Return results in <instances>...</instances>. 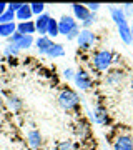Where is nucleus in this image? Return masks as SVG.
Instances as JSON below:
<instances>
[{
  "instance_id": "obj_16",
  "label": "nucleus",
  "mask_w": 133,
  "mask_h": 150,
  "mask_svg": "<svg viewBox=\"0 0 133 150\" xmlns=\"http://www.w3.org/2000/svg\"><path fill=\"white\" fill-rule=\"evenodd\" d=\"M50 18L52 17L48 15L47 12L45 13H42V15L35 17V28H37V33L38 37H43V35H47V28H48V22H50Z\"/></svg>"
},
{
  "instance_id": "obj_6",
  "label": "nucleus",
  "mask_w": 133,
  "mask_h": 150,
  "mask_svg": "<svg viewBox=\"0 0 133 150\" xmlns=\"http://www.w3.org/2000/svg\"><path fill=\"white\" fill-rule=\"evenodd\" d=\"M7 43L15 45L18 50H28L35 45V37L33 35H22V33L15 32L10 38H7Z\"/></svg>"
},
{
  "instance_id": "obj_7",
  "label": "nucleus",
  "mask_w": 133,
  "mask_h": 150,
  "mask_svg": "<svg viewBox=\"0 0 133 150\" xmlns=\"http://www.w3.org/2000/svg\"><path fill=\"white\" fill-rule=\"evenodd\" d=\"M0 95L4 97V100H5V107H8L10 112H13V113H20L22 112V108H23V100H22L17 93L8 92V90H2L0 92Z\"/></svg>"
},
{
  "instance_id": "obj_21",
  "label": "nucleus",
  "mask_w": 133,
  "mask_h": 150,
  "mask_svg": "<svg viewBox=\"0 0 133 150\" xmlns=\"http://www.w3.org/2000/svg\"><path fill=\"white\" fill-rule=\"evenodd\" d=\"M60 35L58 32V20L57 18H50V22H48V28H47V37H50L53 40V38H57Z\"/></svg>"
},
{
  "instance_id": "obj_9",
  "label": "nucleus",
  "mask_w": 133,
  "mask_h": 150,
  "mask_svg": "<svg viewBox=\"0 0 133 150\" xmlns=\"http://www.w3.org/2000/svg\"><path fill=\"white\" fill-rule=\"evenodd\" d=\"M73 132L75 135L78 137L80 140H87L90 139L91 135V127H90V122L83 117H78V120L75 122V127H73Z\"/></svg>"
},
{
  "instance_id": "obj_18",
  "label": "nucleus",
  "mask_w": 133,
  "mask_h": 150,
  "mask_svg": "<svg viewBox=\"0 0 133 150\" xmlns=\"http://www.w3.org/2000/svg\"><path fill=\"white\" fill-rule=\"evenodd\" d=\"M15 17H17V20H18V22L32 20V18H33V12H32V8H30V4H23V7H22L20 10L15 13Z\"/></svg>"
},
{
  "instance_id": "obj_3",
  "label": "nucleus",
  "mask_w": 133,
  "mask_h": 150,
  "mask_svg": "<svg viewBox=\"0 0 133 150\" xmlns=\"http://www.w3.org/2000/svg\"><path fill=\"white\" fill-rule=\"evenodd\" d=\"M57 103L60 105L62 110L65 112H78L80 110V95L78 92L73 90V88H70V87H65L62 90L58 92V95H57Z\"/></svg>"
},
{
  "instance_id": "obj_28",
  "label": "nucleus",
  "mask_w": 133,
  "mask_h": 150,
  "mask_svg": "<svg viewBox=\"0 0 133 150\" xmlns=\"http://www.w3.org/2000/svg\"><path fill=\"white\" fill-rule=\"evenodd\" d=\"M80 30H82V27H77V28H73V30H72V32L68 33V35H67V40H77V38H78V35H80Z\"/></svg>"
},
{
  "instance_id": "obj_22",
  "label": "nucleus",
  "mask_w": 133,
  "mask_h": 150,
  "mask_svg": "<svg viewBox=\"0 0 133 150\" xmlns=\"http://www.w3.org/2000/svg\"><path fill=\"white\" fill-rule=\"evenodd\" d=\"M53 150H77V149H75V144L72 140H60V142L55 144Z\"/></svg>"
},
{
  "instance_id": "obj_32",
  "label": "nucleus",
  "mask_w": 133,
  "mask_h": 150,
  "mask_svg": "<svg viewBox=\"0 0 133 150\" xmlns=\"http://www.w3.org/2000/svg\"><path fill=\"white\" fill-rule=\"evenodd\" d=\"M4 108H5V100H4V97L0 95V112H2Z\"/></svg>"
},
{
  "instance_id": "obj_26",
  "label": "nucleus",
  "mask_w": 133,
  "mask_h": 150,
  "mask_svg": "<svg viewBox=\"0 0 133 150\" xmlns=\"http://www.w3.org/2000/svg\"><path fill=\"white\" fill-rule=\"evenodd\" d=\"M122 10H123V13H125L127 18H133V4H123Z\"/></svg>"
},
{
  "instance_id": "obj_19",
  "label": "nucleus",
  "mask_w": 133,
  "mask_h": 150,
  "mask_svg": "<svg viewBox=\"0 0 133 150\" xmlns=\"http://www.w3.org/2000/svg\"><path fill=\"white\" fill-rule=\"evenodd\" d=\"M17 32V22L13 23H0V37L2 38H10Z\"/></svg>"
},
{
  "instance_id": "obj_29",
  "label": "nucleus",
  "mask_w": 133,
  "mask_h": 150,
  "mask_svg": "<svg viewBox=\"0 0 133 150\" xmlns=\"http://www.w3.org/2000/svg\"><path fill=\"white\" fill-rule=\"evenodd\" d=\"M22 7H23V4H22V2H12V4H8V10L13 12V13H17Z\"/></svg>"
},
{
  "instance_id": "obj_13",
  "label": "nucleus",
  "mask_w": 133,
  "mask_h": 150,
  "mask_svg": "<svg viewBox=\"0 0 133 150\" xmlns=\"http://www.w3.org/2000/svg\"><path fill=\"white\" fill-rule=\"evenodd\" d=\"M70 7H72V17H73L78 23H83L85 20L90 18L91 12L88 10V7H87L85 4H72Z\"/></svg>"
},
{
  "instance_id": "obj_20",
  "label": "nucleus",
  "mask_w": 133,
  "mask_h": 150,
  "mask_svg": "<svg viewBox=\"0 0 133 150\" xmlns=\"http://www.w3.org/2000/svg\"><path fill=\"white\" fill-rule=\"evenodd\" d=\"M65 55V48H63V45L62 43H53L52 45V48L48 50V54H47V57L48 59H60V57H63Z\"/></svg>"
},
{
  "instance_id": "obj_30",
  "label": "nucleus",
  "mask_w": 133,
  "mask_h": 150,
  "mask_svg": "<svg viewBox=\"0 0 133 150\" xmlns=\"http://www.w3.org/2000/svg\"><path fill=\"white\" fill-rule=\"evenodd\" d=\"M85 5L88 7V10H90L91 13H98V10L101 8V4H91L90 2V4H85Z\"/></svg>"
},
{
  "instance_id": "obj_25",
  "label": "nucleus",
  "mask_w": 133,
  "mask_h": 150,
  "mask_svg": "<svg viewBox=\"0 0 133 150\" xmlns=\"http://www.w3.org/2000/svg\"><path fill=\"white\" fill-rule=\"evenodd\" d=\"M15 20H17L15 13L10 12V10H7L4 15H0V23H13Z\"/></svg>"
},
{
  "instance_id": "obj_15",
  "label": "nucleus",
  "mask_w": 133,
  "mask_h": 150,
  "mask_svg": "<svg viewBox=\"0 0 133 150\" xmlns=\"http://www.w3.org/2000/svg\"><path fill=\"white\" fill-rule=\"evenodd\" d=\"M53 43H55V42H53L50 37L43 35V37H37V38H35V45H33V47L38 50V54H40V55H45V57H47L48 50L52 48Z\"/></svg>"
},
{
  "instance_id": "obj_23",
  "label": "nucleus",
  "mask_w": 133,
  "mask_h": 150,
  "mask_svg": "<svg viewBox=\"0 0 133 150\" xmlns=\"http://www.w3.org/2000/svg\"><path fill=\"white\" fill-rule=\"evenodd\" d=\"M30 8H32V12H33V17H38V15H42V13H45L47 5L42 4V2H32V4H30Z\"/></svg>"
},
{
  "instance_id": "obj_24",
  "label": "nucleus",
  "mask_w": 133,
  "mask_h": 150,
  "mask_svg": "<svg viewBox=\"0 0 133 150\" xmlns=\"http://www.w3.org/2000/svg\"><path fill=\"white\" fill-rule=\"evenodd\" d=\"M18 54H20V50H18L15 45H10V43H7L5 48H4V55H5V57H8V59H15Z\"/></svg>"
},
{
  "instance_id": "obj_8",
  "label": "nucleus",
  "mask_w": 133,
  "mask_h": 150,
  "mask_svg": "<svg viewBox=\"0 0 133 150\" xmlns=\"http://www.w3.org/2000/svg\"><path fill=\"white\" fill-rule=\"evenodd\" d=\"M91 118H93V122H95L96 125H101V127H108L110 122H112V118H110V113H108L106 107L105 105H101V103H96L95 107H93Z\"/></svg>"
},
{
  "instance_id": "obj_11",
  "label": "nucleus",
  "mask_w": 133,
  "mask_h": 150,
  "mask_svg": "<svg viewBox=\"0 0 133 150\" xmlns=\"http://www.w3.org/2000/svg\"><path fill=\"white\" fill-rule=\"evenodd\" d=\"M123 79H125V72L118 67H112L105 74V83L108 87H118L123 82Z\"/></svg>"
},
{
  "instance_id": "obj_4",
  "label": "nucleus",
  "mask_w": 133,
  "mask_h": 150,
  "mask_svg": "<svg viewBox=\"0 0 133 150\" xmlns=\"http://www.w3.org/2000/svg\"><path fill=\"white\" fill-rule=\"evenodd\" d=\"M73 85L78 88L80 92H88L93 88V77L87 69L80 67L78 70H75V79H73Z\"/></svg>"
},
{
  "instance_id": "obj_12",
  "label": "nucleus",
  "mask_w": 133,
  "mask_h": 150,
  "mask_svg": "<svg viewBox=\"0 0 133 150\" xmlns=\"http://www.w3.org/2000/svg\"><path fill=\"white\" fill-rule=\"evenodd\" d=\"M113 150H133V135L128 132L118 134L113 140Z\"/></svg>"
},
{
  "instance_id": "obj_31",
  "label": "nucleus",
  "mask_w": 133,
  "mask_h": 150,
  "mask_svg": "<svg viewBox=\"0 0 133 150\" xmlns=\"http://www.w3.org/2000/svg\"><path fill=\"white\" fill-rule=\"evenodd\" d=\"M7 10H8V4H5V2H0V15H4Z\"/></svg>"
},
{
  "instance_id": "obj_27",
  "label": "nucleus",
  "mask_w": 133,
  "mask_h": 150,
  "mask_svg": "<svg viewBox=\"0 0 133 150\" xmlns=\"http://www.w3.org/2000/svg\"><path fill=\"white\" fill-rule=\"evenodd\" d=\"M63 79L65 80H72L73 82V79H75V70L72 69V67H67V69H63Z\"/></svg>"
},
{
  "instance_id": "obj_2",
  "label": "nucleus",
  "mask_w": 133,
  "mask_h": 150,
  "mask_svg": "<svg viewBox=\"0 0 133 150\" xmlns=\"http://www.w3.org/2000/svg\"><path fill=\"white\" fill-rule=\"evenodd\" d=\"M90 64L91 67L100 72V74H105L113 67L115 64V54H113L110 48H98L91 54V59H90Z\"/></svg>"
},
{
  "instance_id": "obj_17",
  "label": "nucleus",
  "mask_w": 133,
  "mask_h": 150,
  "mask_svg": "<svg viewBox=\"0 0 133 150\" xmlns=\"http://www.w3.org/2000/svg\"><path fill=\"white\" fill-rule=\"evenodd\" d=\"M17 32L22 35H35L37 28H35V22L28 20V22H18L17 23Z\"/></svg>"
},
{
  "instance_id": "obj_5",
  "label": "nucleus",
  "mask_w": 133,
  "mask_h": 150,
  "mask_svg": "<svg viewBox=\"0 0 133 150\" xmlns=\"http://www.w3.org/2000/svg\"><path fill=\"white\" fill-rule=\"evenodd\" d=\"M77 45L82 52H90L93 50V47L96 45V33L90 28H82L80 35L77 38Z\"/></svg>"
},
{
  "instance_id": "obj_10",
  "label": "nucleus",
  "mask_w": 133,
  "mask_h": 150,
  "mask_svg": "<svg viewBox=\"0 0 133 150\" xmlns=\"http://www.w3.org/2000/svg\"><path fill=\"white\" fill-rule=\"evenodd\" d=\"M80 23L77 20H75L72 15H62L58 18V32L60 35H63V37H67L73 28H77Z\"/></svg>"
},
{
  "instance_id": "obj_1",
  "label": "nucleus",
  "mask_w": 133,
  "mask_h": 150,
  "mask_svg": "<svg viewBox=\"0 0 133 150\" xmlns=\"http://www.w3.org/2000/svg\"><path fill=\"white\" fill-rule=\"evenodd\" d=\"M108 13L112 17L113 23L117 25V30H118V35L122 38V42L125 45H132V25L128 18L125 17L122 7H117V5H110L108 7Z\"/></svg>"
},
{
  "instance_id": "obj_14",
  "label": "nucleus",
  "mask_w": 133,
  "mask_h": 150,
  "mask_svg": "<svg viewBox=\"0 0 133 150\" xmlns=\"http://www.w3.org/2000/svg\"><path fill=\"white\" fill-rule=\"evenodd\" d=\"M27 144H28V147L32 150L42 149L43 137H42V134H40V130H37V129L28 130V132H27Z\"/></svg>"
}]
</instances>
